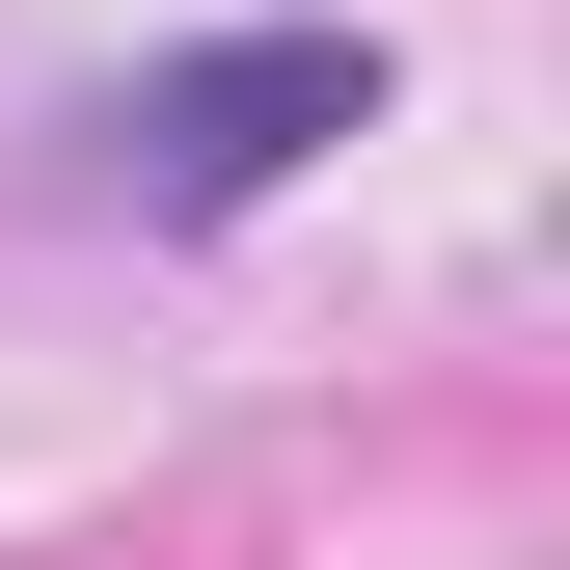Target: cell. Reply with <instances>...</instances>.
I'll use <instances>...</instances> for the list:
<instances>
[{
	"label": "cell",
	"mask_w": 570,
	"mask_h": 570,
	"mask_svg": "<svg viewBox=\"0 0 570 570\" xmlns=\"http://www.w3.org/2000/svg\"><path fill=\"white\" fill-rule=\"evenodd\" d=\"M381 136V28H218V55H136L82 109V218H272V190Z\"/></svg>",
	"instance_id": "6da1fadb"
}]
</instances>
